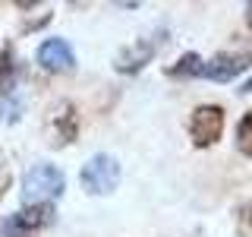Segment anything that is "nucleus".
Segmentation results:
<instances>
[{
	"instance_id": "1a4fd4ad",
	"label": "nucleus",
	"mask_w": 252,
	"mask_h": 237,
	"mask_svg": "<svg viewBox=\"0 0 252 237\" xmlns=\"http://www.w3.org/2000/svg\"><path fill=\"white\" fill-rule=\"evenodd\" d=\"M16 79H19V67H16L13 44H3L0 47V98L16 95Z\"/></svg>"
},
{
	"instance_id": "6e6552de",
	"label": "nucleus",
	"mask_w": 252,
	"mask_h": 237,
	"mask_svg": "<svg viewBox=\"0 0 252 237\" xmlns=\"http://www.w3.org/2000/svg\"><path fill=\"white\" fill-rule=\"evenodd\" d=\"M35 60H38L41 70H47V73H66V70L76 67V54L63 38H47V41H41Z\"/></svg>"
},
{
	"instance_id": "20e7f679",
	"label": "nucleus",
	"mask_w": 252,
	"mask_h": 237,
	"mask_svg": "<svg viewBox=\"0 0 252 237\" xmlns=\"http://www.w3.org/2000/svg\"><path fill=\"white\" fill-rule=\"evenodd\" d=\"M249 67H252V44L236 47V51L215 54V57L202 67V76L205 79H215V82H230V79H236L240 73H246Z\"/></svg>"
},
{
	"instance_id": "f8f14e48",
	"label": "nucleus",
	"mask_w": 252,
	"mask_h": 237,
	"mask_svg": "<svg viewBox=\"0 0 252 237\" xmlns=\"http://www.w3.org/2000/svg\"><path fill=\"white\" fill-rule=\"evenodd\" d=\"M0 117H3L6 123L19 120V117H22V101L16 98V95H6V98H0Z\"/></svg>"
},
{
	"instance_id": "ddd939ff",
	"label": "nucleus",
	"mask_w": 252,
	"mask_h": 237,
	"mask_svg": "<svg viewBox=\"0 0 252 237\" xmlns=\"http://www.w3.org/2000/svg\"><path fill=\"white\" fill-rule=\"evenodd\" d=\"M236 231L243 237H252V199L240 205V212H236Z\"/></svg>"
},
{
	"instance_id": "f03ea898",
	"label": "nucleus",
	"mask_w": 252,
	"mask_h": 237,
	"mask_svg": "<svg viewBox=\"0 0 252 237\" xmlns=\"http://www.w3.org/2000/svg\"><path fill=\"white\" fill-rule=\"evenodd\" d=\"M79 180H82V190L92 196H107L114 193L117 184H120V161L107 152H98L92 155L89 161L82 164L79 171Z\"/></svg>"
},
{
	"instance_id": "0eeeda50",
	"label": "nucleus",
	"mask_w": 252,
	"mask_h": 237,
	"mask_svg": "<svg viewBox=\"0 0 252 237\" xmlns=\"http://www.w3.org/2000/svg\"><path fill=\"white\" fill-rule=\"evenodd\" d=\"M51 221H54L51 202H32V205H22V212H16L13 218L3 221V234L6 237H29L38 228H47Z\"/></svg>"
},
{
	"instance_id": "2eb2a0df",
	"label": "nucleus",
	"mask_w": 252,
	"mask_h": 237,
	"mask_svg": "<svg viewBox=\"0 0 252 237\" xmlns=\"http://www.w3.org/2000/svg\"><path fill=\"white\" fill-rule=\"evenodd\" d=\"M51 19H54V13H41L38 19H32V22H26V26H22V35H32V32H38L41 26H47Z\"/></svg>"
},
{
	"instance_id": "39448f33",
	"label": "nucleus",
	"mask_w": 252,
	"mask_h": 237,
	"mask_svg": "<svg viewBox=\"0 0 252 237\" xmlns=\"http://www.w3.org/2000/svg\"><path fill=\"white\" fill-rule=\"evenodd\" d=\"M189 133H192V142L199 149L215 146L224 133V108L220 105H199L192 111V120H189Z\"/></svg>"
},
{
	"instance_id": "423d86ee",
	"label": "nucleus",
	"mask_w": 252,
	"mask_h": 237,
	"mask_svg": "<svg viewBox=\"0 0 252 237\" xmlns=\"http://www.w3.org/2000/svg\"><path fill=\"white\" fill-rule=\"evenodd\" d=\"M161 44H164V32H158V35H148V38H139V41L126 44L123 51L114 57V70H117V73H139L145 63H152V57L161 51Z\"/></svg>"
},
{
	"instance_id": "9d476101",
	"label": "nucleus",
	"mask_w": 252,
	"mask_h": 237,
	"mask_svg": "<svg viewBox=\"0 0 252 237\" xmlns=\"http://www.w3.org/2000/svg\"><path fill=\"white\" fill-rule=\"evenodd\" d=\"M202 67H205V60L199 57V54L186 51L183 57L173 63V67H167L164 73H167L170 79H195V76H202Z\"/></svg>"
},
{
	"instance_id": "4468645a",
	"label": "nucleus",
	"mask_w": 252,
	"mask_h": 237,
	"mask_svg": "<svg viewBox=\"0 0 252 237\" xmlns=\"http://www.w3.org/2000/svg\"><path fill=\"white\" fill-rule=\"evenodd\" d=\"M10 187H13V171H10V164H6V158L0 155V202L10 193Z\"/></svg>"
},
{
	"instance_id": "f257e3e1",
	"label": "nucleus",
	"mask_w": 252,
	"mask_h": 237,
	"mask_svg": "<svg viewBox=\"0 0 252 237\" xmlns=\"http://www.w3.org/2000/svg\"><path fill=\"white\" fill-rule=\"evenodd\" d=\"M66 190V177H63V171L57 164H32L26 171V177H22V199L26 205L32 202H51L57 199V196Z\"/></svg>"
},
{
	"instance_id": "9b49d317",
	"label": "nucleus",
	"mask_w": 252,
	"mask_h": 237,
	"mask_svg": "<svg viewBox=\"0 0 252 237\" xmlns=\"http://www.w3.org/2000/svg\"><path fill=\"white\" fill-rule=\"evenodd\" d=\"M236 149H240L243 155L252 158V111L243 114L240 123H236Z\"/></svg>"
},
{
	"instance_id": "f3484780",
	"label": "nucleus",
	"mask_w": 252,
	"mask_h": 237,
	"mask_svg": "<svg viewBox=\"0 0 252 237\" xmlns=\"http://www.w3.org/2000/svg\"><path fill=\"white\" fill-rule=\"evenodd\" d=\"M240 92H252V76H249V82H246V85H243V89H240Z\"/></svg>"
},
{
	"instance_id": "dca6fc26",
	"label": "nucleus",
	"mask_w": 252,
	"mask_h": 237,
	"mask_svg": "<svg viewBox=\"0 0 252 237\" xmlns=\"http://www.w3.org/2000/svg\"><path fill=\"white\" fill-rule=\"evenodd\" d=\"M246 26H249V29H252V3H249V6H246Z\"/></svg>"
},
{
	"instance_id": "7ed1b4c3",
	"label": "nucleus",
	"mask_w": 252,
	"mask_h": 237,
	"mask_svg": "<svg viewBox=\"0 0 252 237\" xmlns=\"http://www.w3.org/2000/svg\"><path fill=\"white\" fill-rule=\"evenodd\" d=\"M44 130H47V136H51L54 149H63V146H69V142H76V136H79V114H76L73 101H54V105L47 108Z\"/></svg>"
}]
</instances>
